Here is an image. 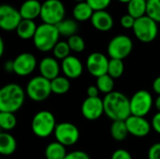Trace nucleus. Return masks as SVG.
Instances as JSON below:
<instances>
[{
	"label": "nucleus",
	"instance_id": "nucleus-44",
	"mask_svg": "<svg viewBox=\"0 0 160 159\" xmlns=\"http://www.w3.org/2000/svg\"><path fill=\"white\" fill-rule=\"evenodd\" d=\"M155 106H156L158 112H160V96H158V98L156 99V101H155Z\"/></svg>",
	"mask_w": 160,
	"mask_h": 159
},
{
	"label": "nucleus",
	"instance_id": "nucleus-31",
	"mask_svg": "<svg viewBox=\"0 0 160 159\" xmlns=\"http://www.w3.org/2000/svg\"><path fill=\"white\" fill-rule=\"evenodd\" d=\"M70 52L71 50L68 46V41H58V43L54 46L52 50L55 59L62 60V61L70 55Z\"/></svg>",
	"mask_w": 160,
	"mask_h": 159
},
{
	"label": "nucleus",
	"instance_id": "nucleus-32",
	"mask_svg": "<svg viewBox=\"0 0 160 159\" xmlns=\"http://www.w3.org/2000/svg\"><path fill=\"white\" fill-rule=\"evenodd\" d=\"M146 15L155 22H160V0H148Z\"/></svg>",
	"mask_w": 160,
	"mask_h": 159
},
{
	"label": "nucleus",
	"instance_id": "nucleus-21",
	"mask_svg": "<svg viewBox=\"0 0 160 159\" xmlns=\"http://www.w3.org/2000/svg\"><path fill=\"white\" fill-rule=\"evenodd\" d=\"M38 26L36 25L35 22L32 20H22L20 24L18 25L16 32L20 38L22 39H30L33 38Z\"/></svg>",
	"mask_w": 160,
	"mask_h": 159
},
{
	"label": "nucleus",
	"instance_id": "nucleus-7",
	"mask_svg": "<svg viewBox=\"0 0 160 159\" xmlns=\"http://www.w3.org/2000/svg\"><path fill=\"white\" fill-rule=\"evenodd\" d=\"M65 7L60 0H46L42 3L40 18L43 23L56 25L64 20Z\"/></svg>",
	"mask_w": 160,
	"mask_h": 159
},
{
	"label": "nucleus",
	"instance_id": "nucleus-23",
	"mask_svg": "<svg viewBox=\"0 0 160 159\" xmlns=\"http://www.w3.org/2000/svg\"><path fill=\"white\" fill-rule=\"evenodd\" d=\"M128 12L136 20L146 15L147 0H131L128 3Z\"/></svg>",
	"mask_w": 160,
	"mask_h": 159
},
{
	"label": "nucleus",
	"instance_id": "nucleus-43",
	"mask_svg": "<svg viewBox=\"0 0 160 159\" xmlns=\"http://www.w3.org/2000/svg\"><path fill=\"white\" fill-rule=\"evenodd\" d=\"M4 50H5V44H4L2 37H0V56L4 54Z\"/></svg>",
	"mask_w": 160,
	"mask_h": 159
},
{
	"label": "nucleus",
	"instance_id": "nucleus-10",
	"mask_svg": "<svg viewBox=\"0 0 160 159\" xmlns=\"http://www.w3.org/2000/svg\"><path fill=\"white\" fill-rule=\"evenodd\" d=\"M53 134L56 142L66 147L74 145L80 138L79 128L74 124L69 122H62L57 124Z\"/></svg>",
	"mask_w": 160,
	"mask_h": 159
},
{
	"label": "nucleus",
	"instance_id": "nucleus-15",
	"mask_svg": "<svg viewBox=\"0 0 160 159\" xmlns=\"http://www.w3.org/2000/svg\"><path fill=\"white\" fill-rule=\"evenodd\" d=\"M126 124L128 133L137 138L146 137L152 129L151 124L145 119V117L142 116L130 115L126 120Z\"/></svg>",
	"mask_w": 160,
	"mask_h": 159
},
{
	"label": "nucleus",
	"instance_id": "nucleus-41",
	"mask_svg": "<svg viewBox=\"0 0 160 159\" xmlns=\"http://www.w3.org/2000/svg\"><path fill=\"white\" fill-rule=\"evenodd\" d=\"M153 90L156 94L160 96V76L155 79L153 82Z\"/></svg>",
	"mask_w": 160,
	"mask_h": 159
},
{
	"label": "nucleus",
	"instance_id": "nucleus-30",
	"mask_svg": "<svg viewBox=\"0 0 160 159\" xmlns=\"http://www.w3.org/2000/svg\"><path fill=\"white\" fill-rule=\"evenodd\" d=\"M125 70V65L123 60L120 59H110L109 67H108V73L113 79H119L122 77Z\"/></svg>",
	"mask_w": 160,
	"mask_h": 159
},
{
	"label": "nucleus",
	"instance_id": "nucleus-27",
	"mask_svg": "<svg viewBox=\"0 0 160 159\" xmlns=\"http://www.w3.org/2000/svg\"><path fill=\"white\" fill-rule=\"evenodd\" d=\"M58 29V32L61 36L64 37H72L76 35L78 31V24L72 19H64L58 24L55 25Z\"/></svg>",
	"mask_w": 160,
	"mask_h": 159
},
{
	"label": "nucleus",
	"instance_id": "nucleus-4",
	"mask_svg": "<svg viewBox=\"0 0 160 159\" xmlns=\"http://www.w3.org/2000/svg\"><path fill=\"white\" fill-rule=\"evenodd\" d=\"M56 125L55 117L52 112L49 111H40L34 115L31 127L33 133L37 137L44 139L54 133Z\"/></svg>",
	"mask_w": 160,
	"mask_h": 159
},
{
	"label": "nucleus",
	"instance_id": "nucleus-29",
	"mask_svg": "<svg viewBox=\"0 0 160 159\" xmlns=\"http://www.w3.org/2000/svg\"><path fill=\"white\" fill-rule=\"evenodd\" d=\"M97 87L98 88L99 92L108 95L113 92L114 88V79L112 78L109 74H105L97 78Z\"/></svg>",
	"mask_w": 160,
	"mask_h": 159
},
{
	"label": "nucleus",
	"instance_id": "nucleus-26",
	"mask_svg": "<svg viewBox=\"0 0 160 159\" xmlns=\"http://www.w3.org/2000/svg\"><path fill=\"white\" fill-rule=\"evenodd\" d=\"M52 93L55 95H65L70 89L69 79L66 76H58L51 81Z\"/></svg>",
	"mask_w": 160,
	"mask_h": 159
},
{
	"label": "nucleus",
	"instance_id": "nucleus-47",
	"mask_svg": "<svg viewBox=\"0 0 160 159\" xmlns=\"http://www.w3.org/2000/svg\"><path fill=\"white\" fill-rule=\"evenodd\" d=\"M147 1H148V0H147Z\"/></svg>",
	"mask_w": 160,
	"mask_h": 159
},
{
	"label": "nucleus",
	"instance_id": "nucleus-8",
	"mask_svg": "<svg viewBox=\"0 0 160 159\" xmlns=\"http://www.w3.org/2000/svg\"><path fill=\"white\" fill-rule=\"evenodd\" d=\"M133 42L131 38L126 35H118L109 42L107 52L112 59L124 60L132 52Z\"/></svg>",
	"mask_w": 160,
	"mask_h": 159
},
{
	"label": "nucleus",
	"instance_id": "nucleus-19",
	"mask_svg": "<svg viewBox=\"0 0 160 159\" xmlns=\"http://www.w3.org/2000/svg\"><path fill=\"white\" fill-rule=\"evenodd\" d=\"M41 6L39 1L38 0H26L21 6L19 11L23 20H34L37 17L40 16Z\"/></svg>",
	"mask_w": 160,
	"mask_h": 159
},
{
	"label": "nucleus",
	"instance_id": "nucleus-14",
	"mask_svg": "<svg viewBox=\"0 0 160 159\" xmlns=\"http://www.w3.org/2000/svg\"><path fill=\"white\" fill-rule=\"evenodd\" d=\"M14 73L21 77H25L33 73L37 67L36 57L29 52L19 54L14 60Z\"/></svg>",
	"mask_w": 160,
	"mask_h": 159
},
{
	"label": "nucleus",
	"instance_id": "nucleus-13",
	"mask_svg": "<svg viewBox=\"0 0 160 159\" xmlns=\"http://www.w3.org/2000/svg\"><path fill=\"white\" fill-rule=\"evenodd\" d=\"M104 113L103 99L98 97H86L82 104V114L89 121L99 119Z\"/></svg>",
	"mask_w": 160,
	"mask_h": 159
},
{
	"label": "nucleus",
	"instance_id": "nucleus-11",
	"mask_svg": "<svg viewBox=\"0 0 160 159\" xmlns=\"http://www.w3.org/2000/svg\"><path fill=\"white\" fill-rule=\"evenodd\" d=\"M22 18L18 9L8 4L0 7V27L5 31L16 30Z\"/></svg>",
	"mask_w": 160,
	"mask_h": 159
},
{
	"label": "nucleus",
	"instance_id": "nucleus-20",
	"mask_svg": "<svg viewBox=\"0 0 160 159\" xmlns=\"http://www.w3.org/2000/svg\"><path fill=\"white\" fill-rule=\"evenodd\" d=\"M17 149V142L15 138L8 132L1 131L0 133V154L2 156H10Z\"/></svg>",
	"mask_w": 160,
	"mask_h": 159
},
{
	"label": "nucleus",
	"instance_id": "nucleus-22",
	"mask_svg": "<svg viewBox=\"0 0 160 159\" xmlns=\"http://www.w3.org/2000/svg\"><path fill=\"white\" fill-rule=\"evenodd\" d=\"M68 153L66 151V146L58 142H51L45 149L46 159H65Z\"/></svg>",
	"mask_w": 160,
	"mask_h": 159
},
{
	"label": "nucleus",
	"instance_id": "nucleus-18",
	"mask_svg": "<svg viewBox=\"0 0 160 159\" xmlns=\"http://www.w3.org/2000/svg\"><path fill=\"white\" fill-rule=\"evenodd\" d=\"M91 22L97 30L107 32L113 26V18L106 10L95 11L91 18Z\"/></svg>",
	"mask_w": 160,
	"mask_h": 159
},
{
	"label": "nucleus",
	"instance_id": "nucleus-39",
	"mask_svg": "<svg viewBox=\"0 0 160 159\" xmlns=\"http://www.w3.org/2000/svg\"><path fill=\"white\" fill-rule=\"evenodd\" d=\"M151 126L152 128L157 132L160 134V112L156 113L153 118H152V122H151Z\"/></svg>",
	"mask_w": 160,
	"mask_h": 159
},
{
	"label": "nucleus",
	"instance_id": "nucleus-6",
	"mask_svg": "<svg viewBox=\"0 0 160 159\" xmlns=\"http://www.w3.org/2000/svg\"><path fill=\"white\" fill-rule=\"evenodd\" d=\"M133 32L140 41L144 43L152 42L156 39L158 34V22L151 19L149 16L145 15L136 20Z\"/></svg>",
	"mask_w": 160,
	"mask_h": 159
},
{
	"label": "nucleus",
	"instance_id": "nucleus-12",
	"mask_svg": "<svg viewBox=\"0 0 160 159\" xmlns=\"http://www.w3.org/2000/svg\"><path fill=\"white\" fill-rule=\"evenodd\" d=\"M109 61L102 52H92L86 59V68L92 76L98 78L108 73Z\"/></svg>",
	"mask_w": 160,
	"mask_h": 159
},
{
	"label": "nucleus",
	"instance_id": "nucleus-5",
	"mask_svg": "<svg viewBox=\"0 0 160 159\" xmlns=\"http://www.w3.org/2000/svg\"><path fill=\"white\" fill-rule=\"evenodd\" d=\"M25 93L28 97L33 101H44L52 94L51 81L40 75L34 77L27 82Z\"/></svg>",
	"mask_w": 160,
	"mask_h": 159
},
{
	"label": "nucleus",
	"instance_id": "nucleus-37",
	"mask_svg": "<svg viewBox=\"0 0 160 159\" xmlns=\"http://www.w3.org/2000/svg\"><path fill=\"white\" fill-rule=\"evenodd\" d=\"M111 159H132V157L128 151L125 149H117L112 153Z\"/></svg>",
	"mask_w": 160,
	"mask_h": 159
},
{
	"label": "nucleus",
	"instance_id": "nucleus-45",
	"mask_svg": "<svg viewBox=\"0 0 160 159\" xmlns=\"http://www.w3.org/2000/svg\"><path fill=\"white\" fill-rule=\"evenodd\" d=\"M118 1H120V2H122V3H129L131 0H118Z\"/></svg>",
	"mask_w": 160,
	"mask_h": 159
},
{
	"label": "nucleus",
	"instance_id": "nucleus-3",
	"mask_svg": "<svg viewBox=\"0 0 160 159\" xmlns=\"http://www.w3.org/2000/svg\"><path fill=\"white\" fill-rule=\"evenodd\" d=\"M60 34L55 25L42 23L38 26L36 34L33 37L35 47L40 52L52 51L58 43Z\"/></svg>",
	"mask_w": 160,
	"mask_h": 159
},
{
	"label": "nucleus",
	"instance_id": "nucleus-17",
	"mask_svg": "<svg viewBox=\"0 0 160 159\" xmlns=\"http://www.w3.org/2000/svg\"><path fill=\"white\" fill-rule=\"evenodd\" d=\"M38 69L40 76L49 81H52L56 77L60 76L59 63L53 57H44L38 64Z\"/></svg>",
	"mask_w": 160,
	"mask_h": 159
},
{
	"label": "nucleus",
	"instance_id": "nucleus-35",
	"mask_svg": "<svg viewBox=\"0 0 160 159\" xmlns=\"http://www.w3.org/2000/svg\"><path fill=\"white\" fill-rule=\"evenodd\" d=\"M135 22H136V19L133 18L132 16H130L128 13L124 15L122 18H121V24L124 28L126 29H130L134 27V24H135Z\"/></svg>",
	"mask_w": 160,
	"mask_h": 159
},
{
	"label": "nucleus",
	"instance_id": "nucleus-16",
	"mask_svg": "<svg viewBox=\"0 0 160 159\" xmlns=\"http://www.w3.org/2000/svg\"><path fill=\"white\" fill-rule=\"evenodd\" d=\"M61 69L64 75L68 79H78L82 76L83 67L81 60L73 55H69L61 63Z\"/></svg>",
	"mask_w": 160,
	"mask_h": 159
},
{
	"label": "nucleus",
	"instance_id": "nucleus-34",
	"mask_svg": "<svg viewBox=\"0 0 160 159\" xmlns=\"http://www.w3.org/2000/svg\"><path fill=\"white\" fill-rule=\"evenodd\" d=\"M111 1L112 0H86L94 11L105 10V8H107L111 4Z\"/></svg>",
	"mask_w": 160,
	"mask_h": 159
},
{
	"label": "nucleus",
	"instance_id": "nucleus-42",
	"mask_svg": "<svg viewBox=\"0 0 160 159\" xmlns=\"http://www.w3.org/2000/svg\"><path fill=\"white\" fill-rule=\"evenodd\" d=\"M4 68L7 72H14V62L13 60H8L5 63Z\"/></svg>",
	"mask_w": 160,
	"mask_h": 159
},
{
	"label": "nucleus",
	"instance_id": "nucleus-25",
	"mask_svg": "<svg viewBox=\"0 0 160 159\" xmlns=\"http://www.w3.org/2000/svg\"><path fill=\"white\" fill-rule=\"evenodd\" d=\"M111 136L117 142H122L127 139L128 133L126 121H113L111 125Z\"/></svg>",
	"mask_w": 160,
	"mask_h": 159
},
{
	"label": "nucleus",
	"instance_id": "nucleus-46",
	"mask_svg": "<svg viewBox=\"0 0 160 159\" xmlns=\"http://www.w3.org/2000/svg\"><path fill=\"white\" fill-rule=\"evenodd\" d=\"M74 1H77L78 3H80V2H84V1H86V0H74Z\"/></svg>",
	"mask_w": 160,
	"mask_h": 159
},
{
	"label": "nucleus",
	"instance_id": "nucleus-36",
	"mask_svg": "<svg viewBox=\"0 0 160 159\" xmlns=\"http://www.w3.org/2000/svg\"><path fill=\"white\" fill-rule=\"evenodd\" d=\"M148 159H160V142L154 143L149 148Z\"/></svg>",
	"mask_w": 160,
	"mask_h": 159
},
{
	"label": "nucleus",
	"instance_id": "nucleus-33",
	"mask_svg": "<svg viewBox=\"0 0 160 159\" xmlns=\"http://www.w3.org/2000/svg\"><path fill=\"white\" fill-rule=\"evenodd\" d=\"M68 43L70 50L75 52H82L85 49V42L83 38L77 34L68 37Z\"/></svg>",
	"mask_w": 160,
	"mask_h": 159
},
{
	"label": "nucleus",
	"instance_id": "nucleus-40",
	"mask_svg": "<svg viewBox=\"0 0 160 159\" xmlns=\"http://www.w3.org/2000/svg\"><path fill=\"white\" fill-rule=\"evenodd\" d=\"M98 93H99V90L97 87V85H90L87 88V91H86V94H87L88 97H98Z\"/></svg>",
	"mask_w": 160,
	"mask_h": 159
},
{
	"label": "nucleus",
	"instance_id": "nucleus-2",
	"mask_svg": "<svg viewBox=\"0 0 160 159\" xmlns=\"http://www.w3.org/2000/svg\"><path fill=\"white\" fill-rule=\"evenodd\" d=\"M25 100V91L17 83H8L0 90V112H18Z\"/></svg>",
	"mask_w": 160,
	"mask_h": 159
},
{
	"label": "nucleus",
	"instance_id": "nucleus-9",
	"mask_svg": "<svg viewBox=\"0 0 160 159\" xmlns=\"http://www.w3.org/2000/svg\"><path fill=\"white\" fill-rule=\"evenodd\" d=\"M131 115L145 117L152 110L154 100L152 95L147 90L137 91L130 98Z\"/></svg>",
	"mask_w": 160,
	"mask_h": 159
},
{
	"label": "nucleus",
	"instance_id": "nucleus-28",
	"mask_svg": "<svg viewBox=\"0 0 160 159\" xmlns=\"http://www.w3.org/2000/svg\"><path fill=\"white\" fill-rule=\"evenodd\" d=\"M17 125V118L12 112H0V127L2 131L8 132L15 128Z\"/></svg>",
	"mask_w": 160,
	"mask_h": 159
},
{
	"label": "nucleus",
	"instance_id": "nucleus-38",
	"mask_svg": "<svg viewBox=\"0 0 160 159\" xmlns=\"http://www.w3.org/2000/svg\"><path fill=\"white\" fill-rule=\"evenodd\" d=\"M65 159H91L89 155L83 151H80V150H77V151H73V152H70L67 155L66 158Z\"/></svg>",
	"mask_w": 160,
	"mask_h": 159
},
{
	"label": "nucleus",
	"instance_id": "nucleus-1",
	"mask_svg": "<svg viewBox=\"0 0 160 159\" xmlns=\"http://www.w3.org/2000/svg\"><path fill=\"white\" fill-rule=\"evenodd\" d=\"M104 113L112 121H126L130 115V101L121 92L113 91L103 98Z\"/></svg>",
	"mask_w": 160,
	"mask_h": 159
},
{
	"label": "nucleus",
	"instance_id": "nucleus-24",
	"mask_svg": "<svg viewBox=\"0 0 160 159\" xmlns=\"http://www.w3.org/2000/svg\"><path fill=\"white\" fill-rule=\"evenodd\" d=\"M94 12L95 11L86 1L78 3L73 8V16L79 22H85L89 19L91 20Z\"/></svg>",
	"mask_w": 160,
	"mask_h": 159
}]
</instances>
